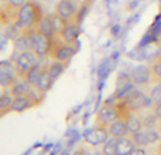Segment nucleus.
<instances>
[{
    "label": "nucleus",
    "mask_w": 161,
    "mask_h": 155,
    "mask_svg": "<svg viewBox=\"0 0 161 155\" xmlns=\"http://www.w3.org/2000/svg\"><path fill=\"white\" fill-rule=\"evenodd\" d=\"M43 17V10L40 4L34 0H29L23 7H20L16 14V26L21 30H34L37 29Z\"/></svg>",
    "instance_id": "nucleus-1"
},
{
    "label": "nucleus",
    "mask_w": 161,
    "mask_h": 155,
    "mask_svg": "<svg viewBox=\"0 0 161 155\" xmlns=\"http://www.w3.org/2000/svg\"><path fill=\"white\" fill-rule=\"evenodd\" d=\"M86 3V0H58L56 4V14L60 16L64 21H81L83 7Z\"/></svg>",
    "instance_id": "nucleus-2"
},
{
    "label": "nucleus",
    "mask_w": 161,
    "mask_h": 155,
    "mask_svg": "<svg viewBox=\"0 0 161 155\" xmlns=\"http://www.w3.org/2000/svg\"><path fill=\"white\" fill-rule=\"evenodd\" d=\"M79 50V44H70L63 40H60L57 36L53 39V46L50 51V57L53 60L61 61V63H70V60L74 57V54Z\"/></svg>",
    "instance_id": "nucleus-3"
},
{
    "label": "nucleus",
    "mask_w": 161,
    "mask_h": 155,
    "mask_svg": "<svg viewBox=\"0 0 161 155\" xmlns=\"http://www.w3.org/2000/svg\"><path fill=\"white\" fill-rule=\"evenodd\" d=\"M53 39L54 37H49L39 29L33 30V51L39 58L50 57V51H52L53 46Z\"/></svg>",
    "instance_id": "nucleus-4"
},
{
    "label": "nucleus",
    "mask_w": 161,
    "mask_h": 155,
    "mask_svg": "<svg viewBox=\"0 0 161 155\" xmlns=\"http://www.w3.org/2000/svg\"><path fill=\"white\" fill-rule=\"evenodd\" d=\"M37 56L34 54L33 50H27V51H20L14 58V67H16V73L20 78L26 76L30 68H33L37 64Z\"/></svg>",
    "instance_id": "nucleus-5"
},
{
    "label": "nucleus",
    "mask_w": 161,
    "mask_h": 155,
    "mask_svg": "<svg viewBox=\"0 0 161 155\" xmlns=\"http://www.w3.org/2000/svg\"><path fill=\"white\" fill-rule=\"evenodd\" d=\"M131 137H133L137 147H146L147 148V147L160 141V132H158L157 128L144 127L140 131H137L136 134H131Z\"/></svg>",
    "instance_id": "nucleus-6"
},
{
    "label": "nucleus",
    "mask_w": 161,
    "mask_h": 155,
    "mask_svg": "<svg viewBox=\"0 0 161 155\" xmlns=\"http://www.w3.org/2000/svg\"><path fill=\"white\" fill-rule=\"evenodd\" d=\"M117 118H119V111H117L116 104H114V105L104 104L103 107L98 108L97 114H96V125L107 128L114 120H117Z\"/></svg>",
    "instance_id": "nucleus-7"
},
{
    "label": "nucleus",
    "mask_w": 161,
    "mask_h": 155,
    "mask_svg": "<svg viewBox=\"0 0 161 155\" xmlns=\"http://www.w3.org/2000/svg\"><path fill=\"white\" fill-rule=\"evenodd\" d=\"M80 23L81 21L79 20H73V21H67L64 24L63 30L58 33V39L63 40L66 43H70V44H79V37H80V31H81V27H80Z\"/></svg>",
    "instance_id": "nucleus-8"
},
{
    "label": "nucleus",
    "mask_w": 161,
    "mask_h": 155,
    "mask_svg": "<svg viewBox=\"0 0 161 155\" xmlns=\"http://www.w3.org/2000/svg\"><path fill=\"white\" fill-rule=\"evenodd\" d=\"M108 138H110V135H108L107 128L98 127V125H94L93 128H88V130H86V132H84V141L93 147L103 145Z\"/></svg>",
    "instance_id": "nucleus-9"
},
{
    "label": "nucleus",
    "mask_w": 161,
    "mask_h": 155,
    "mask_svg": "<svg viewBox=\"0 0 161 155\" xmlns=\"http://www.w3.org/2000/svg\"><path fill=\"white\" fill-rule=\"evenodd\" d=\"M130 77L131 81H133V85H136V87L148 85L151 83V68L148 66H144V64L136 66V67L131 68Z\"/></svg>",
    "instance_id": "nucleus-10"
},
{
    "label": "nucleus",
    "mask_w": 161,
    "mask_h": 155,
    "mask_svg": "<svg viewBox=\"0 0 161 155\" xmlns=\"http://www.w3.org/2000/svg\"><path fill=\"white\" fill-rule=\"evenodd\" d=\"M34 91H36V88H34ZM34 91H33V94H34ZM33 94L23 95V97H14L12 100L9 111H12V113H23V111H27L29 108H31V107L37 105L39 103H42V100L36 98Z\"/></svg>",
    "instance_id": "nucleus-11"
},
{
    "label": "nucleus",
    "mask_w": 161,
    "mask_h": 155,
    "mask_svg": "<svg viewBox=\"0 0 161 155\" xmlns=\"http://www.w3.org/2000/svg\"><path fill=\"white\" fill-rule=\"evenodd\" d=\"M14 50L20 51H27L33 49V30H21V33L13 41Z\"/></svg>",
    "instance_id": "nucleus-12"
},
{
    "label": "nucleus",
    "mask_w": 161,
    "mask_h": 155,
    "mask_svg": "<svg viewBox=\"0 0 161 155\" xmlns=\"http://www.w3.org/2000/svg\"><path fill=\"white\" fill-rule=\"evenodd\" d=\"M34 91V85H31L29 81H26L25 78L16 80V83L9 88V94L14 97H23V95H31Z\"/></svg>",
    "instance_id": "nucleus-13"
},
{
    "label": "nucleus",
    "mask_w": 161,
    "mask_h": 155,
    "mask_svg": "<svg viewBox=\"0 0 161 155\" xmlns=\"http://www.w3.org/2000/svg\"><path fill=\"white\" fill-rule=\"evenodd\" d=\"M107 131H108V135L111 138H121V137H125V135H130L128 134V130H127L125 120L120 118V117L117 120H114V121L107 127Z\"/></svg>",
    "instance_id": "nucleus-14"
},
{
    "label": "nucleus",
    "mask_w": 161,
    "mask_h": 155,
    "mask_svg": "<svg viewBox=\"0 0 161 155\" xmlns=\"http://www.w3.org/2000/svg\"><path fill=\"white\" fill-rule=\"evenodd\" d=\"M125 124H127L128 134H136L137 131H140L141 128H144L143 117L138 114V111H131L127 117H125Z\"/></svg>",
    "instance_id": "nucleus-15"
},
{
    "label": "nucleus",
    "mask_w": 161,
    "mask_h": 155,
    "mask_svg": "<svg viewBox=\"0 0 161 155\" xmlns=\"http://www.w3.org/2000/svg\"><path fill=\"white\" fill-rule=\"evenodd\" d=\"M53 83H54V80L50 77L49 71H47V66H44V68H43V71H42V74H40V77H39V80H37L34 88H36L40 94L46 95V93L52 88Z\"/></svg>",
    "instance_id": "nucleus-16"
},
{
    "label": "nucleus",
    "mask_w": 161,
    "mask_h": 155,
    "mask_svg": "<svg viewBox=\"0 0 161 155\" xmlns=\"http://www.w3.org/2000/svg\"><path fill=\"white\" fill-rule=\"evenodd\" d=\"M116 141H117V152H119V155H130V152L137 147L131 135L116 138Z\"/></svg>",
    "instance_id": "nucleus-17"
},
{
    "label": "nucleus",
    "mask_w": 161,
    "mask_h": 155,
    "mask_svg": "<svg viewBox=\"0 0 161 155\" xmlns=\"http://www.w3.org/2000/svg\"><path fill=\"white\" fill-rule=\"evenodd\" d=\"M67 66L69 64L67 63H61V61H57V60H53L52 63L47 66V71H49V74H50V77H52L53 80H57V78H60L61 77V74L66 71V68H67Z\"/></svg>",
    "instance_id": "nucleus-18"
},
{
    "label": "nucleus",
    "mask_w": 161,
    "mask_h": 155,
    "mask_svg": "<svg viewBox=\"0 0 161 155\" xmlns=\"http://www.w3.org/2000/svg\"><path fill=\"white\" fill-rule=\"evenodd\" d=\"M37 29L40 31H43L44 34H47L49 37H56V31H54V27H53V21H52V16L50 14H43Z\"/></svg>",
    "instance_id": "nucleus-19"
},
{
    "label": "nucleus",
    "mask_w": 161,
    "mask_h": 155,
    "mask_svg": "<svg viewBox=\"0 0 161 155\" xmlns=\"http://www.w3.org/2000/svg\"><path fill=\"white\" fill-rule=\"evenodd\" d=\"M27 2H29V0H6V2H3V3H4L3 7L6 9V12L9 13L10 16L13 14V16H14V19H16V14H17L19 9L25 6Z\"/></svg>",
    "instance_id": "nucleus-20"
},
{
    "label": "nucleus",
    "mask_w": 161,
    "mask_h": 155,
    "mask_svg": "<svg viewBox=\"0 0 161 155\" xmlns=\"http://www.w3.org/2000/svg\"><path fill=\"white\" fill-rule=\"evenodd\" d=\"M43 68H44V66H40V64H36L33 68H30V70L26 73V76L23 77V78L26 80V81H29L31 85H36L37 80H39L40 74H42Z\"/></svg>",
    "instance_id": "nucleus-21"
},
{
    "label": "nucleus",
    "mask_w": 161,
    "mask_h": 155,
    "mask_svg": "<svg viewBox=\"0 0 161 155\" xmlns=\"http://www.w3.org/2000/svg\"><path fill=\"white\" fill-rule=\"evenodd\" d=\"M101 155H119V152H117V141H116V138L110 137L108 140L103 144Z\"/></svg>",
    "instance_id": "nucleus-22"
},
{
    "label": "nucleus",
    "mask_w": 161,
    "mask_h": 155,
    "mask_svg": "<svg viewBox=\"0 0 161 155\" xmlns=\"http://www.w3.org/2000/svg\"><path fill=\"white\" fill-rule=\"evenodd\" d=\"M151 68V83H160L161 81V57L155 58L150 66Z\"/></svg>",
    "instance_id": "nucleus-23"
},
{
    "label": "nucleus",
    "mask_w": 161,
    "mask_h": 155,
    "mask_svg": "<svg viewBox=\"0 0 161 155\" xmlns=\"http://www.w3.org/2000/svg\"><path fill=\"white\" fill-rule=\"evenodd\" d=\"M20 78L17 74L13 73H0V85L4 88H10L16 83V80Z\"/></svg>",
    "instance_id": "nucleus-24"
},
{
    "label": "nucleus",
    "mask_w": 161,
    "mask_h": 155,
    "mask_svg": "<svg viewBox=\"0 0 161 155\" xmlns=\"http://www.w3.org/2000/svg\"><path fill=\"white\" fill-rule=\"evenodd\" d=\"M13 97L9 94V91L4 93L3 95H0V113H7L10 108Z\"/></svg>",
    "instance_id": "nucleus-25"
},
{
    "label": "nucleus",
    "mask_w": 161,
    "mask_h": 155,
    "mask_svg": "<svg viewBox=\"0 0 161 155\" xmlns=\"http://www.w3.org/2000/svg\"><path fill=\"white\" fill-rule=\"evenodd\" d=\"M150 100L154 104L161 103V81H160V84H155L153 87V90L150 91Z\"/></svg>",
    "instance_id": "nucleus-26"
},
{
    "label": "nucleus",
    "mask_w": 161,
    "mask_h": 155,
    "mask_svg": "<svg viewBox=\"0 0 161 155\" xmlns=\"http://www.w3.org/2000/svg\"><path fill=\"white\" fill-rule=\"evenodd\" d=\"M0 73H13V74H17L16 73V67H14V61H9V60H4V61H0Z\"/></svg>",
    "instance_id": "nucleus-27"
},
{
    "label": "nucleus",
    "mask_w": 161,
    "mask_h": 155,
    "mask_svg": "<svg viewBox=\"0 0 161 155\" xmlns=\"http://www.w3.org/2000/svg\"><path fill=\"white\" fill-rule=\"evenodd\" d=\"M130 155H147V149H146V147H136L130 152Z\"/></svg>",
    "instance_id": "nucleus-28"
},
{
    "label": "nucleus",
    "mask_w": 161,
    "mask_h": 155,
    "mask_svg": "<svg viewBox=\"0 0 161 155\" xmlns=\"http://www.w3.org/2000/svg\"><path fill=\"white\" fill-rule=\"evenodd\" d=\"M154 114H155V117H157V120H158V124H160V128H161V103L160 104H155V107H154Z\"/></svg>",
    "instance_id": "nucleus-29"
},
{
    "label": "nucleus",
    "mask_w": 161,
    "mask_h": 155,
    "mask_svg": "<svg viewBox=\"0 0 161 155\" xmlns=\"http://www.w3.org/2000/svg\"><path fill=\"white\" fill-rule=\"evenodd\" d=\"M86 151H87V149H84L83 147H80V148H77L71 155H84V154H86Z\"/></svg>",
    "instance_id": "nucleus-30"
},
{
    "label": "nucleus",
    "mask_w": 161,
    "mask_h": 155,
    "mask_svg": "<svg viewBox=\"0 0 161 155\" xmlns=\"http://www.w3.org/2000/svg\"><path fill=\"white\" fill-rule=\"evenodd\" d=\"M157 41H158V44H160V46H161V34H160V36H158V39H157Z\"/></svg>",
    "instance_id": "nucleus-31"
},
{
    "label": "nucleus",
    "mask_w": 161,
    "mask_h": 155,
    "mask_svg": "<svg viewBox=\"0 0 161 155\" xmlns=\"http://www.w3.org/2000/svg\"><path fill=\"white\" fill-rule=\"evenodd\" d=\"M84 155H93V154H91L90 151H86V154H84Z\"/></svg>",
    "instance_id": "nucleus-32"
},
{
    "label": "nucleus",
    "mask_w": 161,
    "mask_h": 155,
    "mask_svg": "<svg viewBox=\"0 0 161 155\" xmlns=\"http://www.w3.org/2000/svg\"><path fill=\"white\" fill-rule=\"evenodd\" d=\"M2 3H3V2H2V0H0V9H2V7H3V4H2Z\"/></svg>",
    "instance_id": "nucleus-33"
},
{
    "label": "nucleus",
    "mask_w": 161,
    "mask_h": 155,
    "mask_svg": "<svg viewBox=\"0 0 161 155\" xmlns=\"http://www.w3.org/2000/svg\"><path fill=\"white\" fill-rule=\"evenodd\" d=\"M2 2H6V0H2Z\"/></svg>",
    "instance_id": "nucleus-34"
},
{
    "label": "nucleus",
    "mask_w": 161,
    "mask_h": 155,
    "mask_svg": "<svg viewBox=\"0 0 161 155\" xmlns=\"http://www.w3.org/2000/svg\"><path fill=\"white\" fill-rule=\"evenodd\" d=\"M0 26H2V23H0Z\"/></svg>",
    "instance_id": "nucleus-35"
}]
</instances>
